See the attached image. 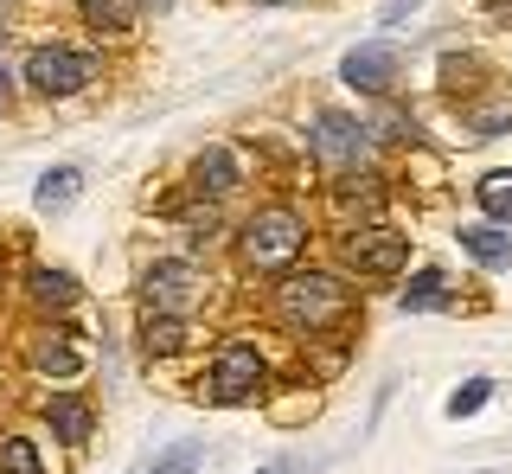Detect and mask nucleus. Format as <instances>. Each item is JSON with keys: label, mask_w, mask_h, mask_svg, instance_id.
Here are the masks:
<instances>
[{"label": "nucleus", "mask_w": 512, "mask_h": 474, "mask_svg": "<svg viewBox=\"0 0 512 474\" xmlns=\"http://www.w3.org/2000/svg\"><path fill=\"white\" fill-rule=\"evenodd\" d=\"M301 244H308V225H301L288 205H269V212H256L250 231H244V263L256 276H288V263L301 257Z\"/></svg>", "instance_id": "1"}, {"label": "nucleus", "mask_w": 512, "mask_h": 474, "mask_svg": "<svg viewBox=\"0 0 512 474\" xmlns=\"http://www.w3.org/2000/svg\"><path fill=\"white\" fill-rule=\"evenodd\" d=\"M276 308H282L295 327H308V334H320V327H333V321H340V314H346L352 302H346V289H340L333 276L308 270V276H282V289H276Z\"/></svg>", "instance_id": "2"}, {"label": "nucleus", "mask_w": 512, "mask_h": 474, "mask_svg": "<svg viewBox=\"0 0 512 474\" xmlns=\"http://www.w3.org/2000/svg\"><path fill=\"white\" fill-rule=\"evenodd\" d=\"M96 77V58L77 52V45H39V52L26 58V84L39 90V97H77Z\"/></svg>", "instance_id": "3"}, {"label": "nucleus", "mask_w": 512, "mask_h": 474, "mask_svg": "<svg viewBox=\"0 0 512 474\" xmlns=\"http://www.w3.org/2000/svg\"><path fill=\"white\" fill-rule=\"evenodd\" d=\"M308 154H314V161H327V167H352L365 154V129L346 116V109H320L314 129H308Z\"/></svg>", "instance_id": "4"}, {"label": "nucleus", "mask_w": 512, "mask_h": 474, "mask_svg": "<svg viewBox=\"0 0 512 474\" xmlns=\"http://www.w3.org/2000/svg\"><path fill=\"white\" fill-rule=\"evenodd\" d=\"M256 385H263V353H256L250 340L224 346L218 366H212V404H244Z\"/></svg>", "instance_id": "5"}, {"label": "nucleus", "mask_w": 512, "mask_h": 474, "mask_svg": "<svg viewBox=\"0 0 512 474\" xmlns=\"http://www.w3.org/2000/svg\"><path fill=\"white\" fill-rule=\"evenodd\" d=\"M192 289H199V270H192V263H180V257H167V263H154V270H148L141 302H148V314H186Z\"/></svg>", "instance_id": "6"}, {"label": "nucleus", "mask_w": 512, "mask_h": 474, "mask_svg": "<svg viewBox=\"0 0 512 474\" xmlns=\"http://www.w3.org/2000/svg\"><path fill=\"white\" fill-rule=\"evenodd\" d=\"M346 257H352V270H365V276H397L410 263V244L397 231H352Z\"/></svg>", "instance_id": "7"}, {"label": "nucleus", "mask_w": 512, "mask_h": 474, "mask_svg": "<svg viewBox=\"0 0 512 474\" xmlns=\"http://www.w3.org/2000/svg\"><path fill=\"white\" fill-rule=\"evenodd\" d=\"M340 77L352 90H365V97H384V90L397 84V52L391 45H352L340 58Z\"/></svg>", "instance_id": "8"}, {"label": "nucleus", "mask_w": 512, "mask_h": 474, "mask_svg": "<svg viewBox=\"0 0 512 474\" xmlns=\"http://www.w3.org/2000/svg\"><path fill=\"white\" fill-rule=\"evenodd\" d=\"M26 295H32V308H45V314L77 308V282L64 276V270H32L26 276Z\"/></svg>", "instance_id": "9"}, {"label": "nucleus", "mask_w": 512, "mask_h": 474, "mask_svg": "<svg viewBox=\"0 0 512 474\" xmlns=\"http://www.w3.org/2000/svg\"><path fill=\"white\" fill-rule=\"evenodd\" d=\"M461 250H468L474 263H487V270H506L512 263V237L500 225H468L461 231Z\"/></svg>", "instance_id": "10"}, {"label": "nucleus", "mask_w": 512, "mask_h": 474, "mask_svg": "<svg viewBox=\"0 0 512 474\" xmlns=\"http://www.w3.org/2000/svg\"><path fill=\"white\" fill-rule=\"evenodd\" d=\"M141 346H148L154 359H173L186 346V321L180 314H148V327H141Z\"/></svg>", "instance_id": "11"}, {"label": "nucleus", "mask_w": 512, "mask_h": 474, "mask_svg": "<svg viewBox=\"0 0 512 474\" xmlns=\"http://www.w3.org/2000/svg\"><path fill=\"white\" fill-rule=\"evenodd\" d=\"M45 423H52L64 442H84L90 436V404L84 398H52L45 404Z\"/></svg>", "instance_id": "12"}, {"label": "nucleus", "mask_w": 512, "mask_h": 474, "mask_svg": "<svg viewBox=\"0 0 512 474\" xmlns=\"http://www.w3.org/2000/svg\"><path fill=\"white\" fill-rule=\"evenodd\" d=\"M442 302H448V276H442V270H416L410 289H404V308H410V314H436Z\"/></svg>", "instance_id": "13"}, {"label": "nucleus", "mask_w": 512, "mask_h": 474, "mask_svg": "<svg viewBox=\"0 0 512 474\" xmlns=\"http://www.w3.org/2000/svg\"><path fill=\"white\" fill-rule=\"evenodd\" d=\"M84 20L96 33H128L135 26V0H84Z\"/></svg>", "instance_id": "14"}, {"label": "nucleus", "mask_w": 512, "mask_h": 474, "mask_svg": "<svg viewBox=\"0 0 512 474\" xmlns=\"http://www.w3.org/2000/svg\"><path fill=\"white\" fill-rule=\"evenodd\" d=\"M192 173H199V186H205V193H231V186H237V167H231V154H224V148H205L199 154V167H192Z\"/></svg>", "instance_id": "15"}, {"label": "nucleus", "mask_w": 512, "mask_h": 474, "mask_svg": "<svg viewBox=\"0 0 512 474\" xmlns=\"http://www.w3.org/2000/svg\"><path fill=\"white\" fill-rule=\"evenodd\" d=\"M474 199L487 205L493 225H512V173H487V180L474 186Z\"/></svg>", "instance_id": "16"}, {"label": "nucleus", "mask_w": 512, "mask_h": 474, "mask_svg": "<svg viewBox=\"0 0 512 474\" xmlns=\"http://www.w3.org/2000/svg\"><path fill=\"white\" fill-rule=\"evenodd\" d=\"M32 366L52 372V378H71L77 366H84V359H77V346H71V340H39V346H32Z\"/></svg>", "instance_id": "17"}, {"label": "nucleus", "mask_w": 512, "mask_h": 474, "mask_svg": "<svg viewBox=\"0 0 512 474\" xmlns=\"http://www.w3.org/2000/svg\"><path fill=\"white\" fill-rule=\"evenodd\" d=\"M77 193H84V173H77V167H52L39 186H32V199H39V205H64V199H77Z\"/></svg>", "instance_id": "18"}, {"label": "nucleus", "mask_w": 512, "mask_h": 474, "mask_svg": "<svg viewBox=\"0 0 512 474\" xmlns=\"http://www.w3.org/2000/svg\"><path fill=\"white\" fill-rule=\"evenodd\" d=\"M141 474H199V442H173V449H160Z\"/></svg>", "instance_id": "19"}, {"label": "nucleus", "mask_w": 512, "mask_h": 474, "mask_svg": "<svg viewBox=\"0 0 512 474\" xmlns=\"http://www.w3.org/2000/svg\"><path fill=\"white\" fill-rule=\"evenodd\" d=\"M487 398H493V378H468V385H455V398H448V417H455V423L474 417Z\"/></svg>", "instance_id": "20"}, {"label": "nucleus", "mask_w": 512, "mask_h": 474, "mask_svg": "<svg viewBox=\"0 0 512 474\" xmlns=\"http://www.w3.org/2000/svg\"><path fill=\"white\" fill-rule=\"evenodd\" d=\"M0 474H45V468H39V455H32V442L7 436L0 442Z\"/></svg>", "instance_id": "21"}, {"label": "nucleus", "mask_w": 512, "mask_h": 474, "mask_svg": "<svg viewBox=\"0 0 512 474\" xmlns=\"http://www.w3.org/2000/svg\"><path fill=\"white\" fill-rule=\"evenodd\" d=\"M384 193H378V180H346L340 186V205H359V212H372Z\"/></svg>", "instance_id": "22"}, {"label": "nucleus", "mask_w": 512, "mask_h": 474, "mask_svg": "<svg viewBox=\"0 0 512 474\" xmlns=\"http://www.w3.org/2000/svg\"><path fill=\"white\" fill-rule=\"evenodd\" d=\"M416 7H423V0H384V13H378V20H384V26H397V20H410Z\"/></svg>", "instance_id": "23"}, {"label": "nucleus", "mask_w": 512, "mask_h": 474, "mask_svg": "<svg viewBox=\"0 0 512 474\" xmlns=\"http://www.w3.org/2000/svg\"><path fill=\"white\" fill-rule=\"evenodd\" d=\"M256 474H301L295 462H269V468H256Z\"/></svg>", "instance_id": "24"}, {"label": "nucleus", "mask_w": 512, "mask_h": 474, "mask_svg": "<svg viewBox=\"0 0 512 474\" xmlns=\"http://www.w3.org/2000/svg\"><path fill=\"white\" fill-rule=\"evenodd\" d=\"M0 103H7V71H0Z\"/></svg>", "instance_id": "25"}, {"label": "nucleus", "mask_w": 512, "mask_h": 474, "mask_svg": "<svg viewBox=\"0 0 512 474\" xmlns=\"http://www.w3.org/2000/svg\"><path fill=\"white\" fill-rule=\"evenodd\" d=\"M154 7H167V0H154Z\"/></svg>", "instance_id": "26"}]
</instances>
